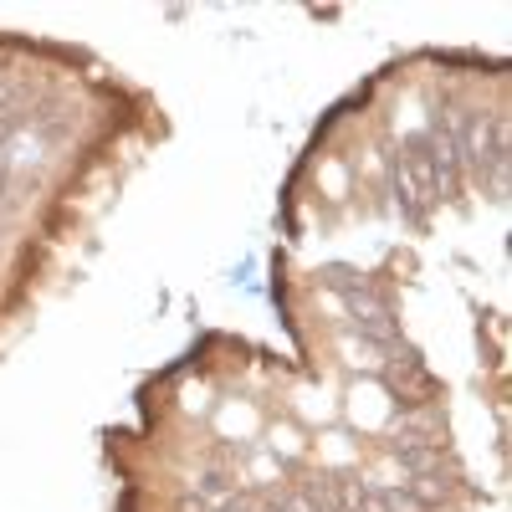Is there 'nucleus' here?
<instances>
[{"mask_svg": "<svg viewBox=\"0 0 512 512\" xmlns=\"http://www.w3.org/2000/svg\"><path fill=\"white\" fill-rule=\"evenodd\" d=\"M395 164L405 169V180L420 190V200L431 210L446 205L461 190V159H456V144H451V113H441V108L425 113V123L400 139Z\"/></svg>", "mask_w": 512, "mask_h": 512, "instance_id": "obj_1", "label": "nucleus"}, {"mask_svg": "<svg viewBox=\"0 0 512 512\" xmlns=\"http://www.w3.org/2000/svg\"><path fill=\"white\" fill-rule=\"evenodd\" d=\"M318 287H328L338 297V308H344L349 328L359 333L364 349H395L400 344V313L390 303V292H379L359 267H344V262H328L318 267Z\"/></svg>", "mask_w": 512, "mask_h": 512, "instance_id": "obj_2", "label": "nucleus"}, {"mask_svg": "<svg viewBox=\"0 0 512 512\" xmlns=\"http://www.w3.org/2000/svg\"><path fill=\"white\" fill-rule=\"evenodd\" d=\"M451 144L461 159V175H472L477 190L502 200L507 195V113H482L477 103H461L451 113Z\"/></svg>", "mask_w": 512, "mask_h": 512, "instance_id": "obj_3", "label": "nucleus"}, {"mask_svg": "<svg viewBox=\"0 0 512 512\" xmlns=\"http://www.w3.org/2000/svg\"><path fill=\"white\" fill-rule=\"evenodd\" d=\"M384 195H390V210L400 216V226H410V231H425L431 226V216L436 210L420 200V190L405 180V169L395 164V154H390V169H384Z\"/></svg>", "mask_w": 512, "mask_h": 512, "instance_id": "obj_4", "label": "nucleus"}, {"mask_svg": "<svg viewBox=\"0 0 512 512\" xmlns=\"http://www.w3.org/2000/svg\"><path fill=\"white\" fill-rule=\"evenodd\" d=\"M384 451H390V461L400 466L405 477H441L446 472V446H405V441H390Z\"/></svg>", "mask_w": 512, "mask_h": 512, "instance_id": "obj_5", "label": "nucleus"}, {"mask_svg": "<svg viewBox=\"0 0 512 512\" xmlns=\"http://www.w3.org/2000/svg\"><path fill=\"white\" fill-rule=\"evenodd\" d=\"M441 436H446V420H441V410L400 415V420H395V431H390V441H405V446H441Z\"/></svg>", "mask_w": 512, "mask_h": 512, "instance_id": "obj_6", "label": "nucleus"}]
</instances>
